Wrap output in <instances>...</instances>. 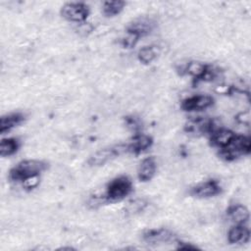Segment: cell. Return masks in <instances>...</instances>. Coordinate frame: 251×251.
Masks as SVG:
<instances>
[{
  "label": "cell",
  "instance_id": "cell-1",
  "mask_svg": "<svg viewBox=\"0 0 251 251\" xmlns=\"http://www.w3.org/2000/svg\"><path fill=\"white\" fill-rule=\"evenodd\" d=\"M47 168V164L39 160H24L14 166L9 172V178L13 181L23 182L24 180L39 176Z\"/></svg>",
  "mask_w": 251,
  "mask_h": 251
},
{
  "label": "cell",
  "instance_id": "cell-2",
  "mask_svg": "<svg viewBox=\"0 0 251 251\" xmlns=\"http://www.w3.org/2000/svg\"><path fill=\"white\" fill-rule=\"evenodd\" d=\"M132 191V182L126 176H120L113 178L106 187L102 196L104 202L114 203L125 199Z\"/></svg>",
  "mask_w": 251,
  "mask_h": 251
},
{
  "label": "cell",
  "instance_id": "cell-3",
  "mask_svg": "<svg viewBox=\"0 0 251 251\" xmlns=\"http://www.w3.org/2000/svg\"><path fill=\"white\" fill-rule=\"evenodd\" d=\"M251 151V141L248 136L237 135L233 137L228 145L220 149L219 155L226 161H233L237 158L248 155Z\"/></svg>",
  "mask_w": 251,
  "mask_h": 251
},
{
  "label": "cell",
  "instance_id": "cell-4",
  "mask_svg": "<svg viewBox=\"0 0 251 251\" xmlns=\"http://www.w3.org/2000/svg\"><path fill=\"white\" fill-rule=\"evenodd\" d=\"M124 153H128L126 143L105 147V148L99 149L98 151L94 152L89 157L88 164L92 167H100Z\"/></svg>",
  "mask_w": 251,
  "mask_h": 251
},
{
  "label": "cell",
  "instance_id": "cell-5",
  "mask_svg": "<svg viewBox=\"0 0 251 251\" xmlns=\"http://www.w3.org/2000/svg\"><path fill=\"white\" fill-rule=\"evenodd\" d=\"M221 126H217L216 123L204 117H196L190 119L184 126V130L187 134L192 136H200L203 134H211L215 129Z\"/></svg>",
  "mask_w": 251,
  "mask_h": 251
},
{
  "label": "cell",
  "instance_id": "cell-6",
  "mask_svg": "<svg viewBox=\"0 0 251 251\" xmlns=\"http://www.w3.org/2000/svg\"><path fill=\"white\" fill-rule=\"evenodd\" d=\"M61 15L69 22L81 24L88 17L89 8L82 2H70L62 7Z\"/></svg>",
  "mask_w": 251,
  "mask_h": 251
},
{
  "label": "cell",
  "instance_id": "cell-7",
  "mask_svg": "<svg viewBox=\"0 0 251 251\" xmlns=\"http://www.w3.org/2000/svg\"><path fill=\"white\" fill-rule=\"evenodd\" d=\"M221 191L222 187L219 181L216 179H209L193 186L190 190V194L197 198H209L220 194Z\"/></svg>",
  "mask_w": 251,
  "mask_h": 251
},
{
  "label": "cell",
  "instance_id": "cell-8",
  "mask_svg": "<svg viewBox=\"0 0 251 251\" xmlns=\"http://www.w3.org/2000/svg\"><path fill=\"white\" fill-rule=\"evenodd\" d=\"M213 103H214L213 97L209 95L199 94V95H193L188 98H185L181 102L180 107L182 108V110L187 112L202 111L212 106Z\"/></svg>",
  "mask_w": 251,
  "mask_h": 251
},
{
  "label": "cell",
  "instance_id": "cell-9",
  "mask_svg": "<svg viewBox=\"0 0 251 251\" xmlns=\"http://www.w3.org/2000/svg\"><path fill=\"white\" fill-rule=\"evenodd\" d=\"M142 238L147 243L158 244L174 241L176 239V235L171 230L166 228H152L146 230L143 233Z\"/></svg>",
  "mask_w": 251,
  "mask_h": 251
},
{
  "label": "cell",
  "instance_id": "cell-10",
  "mask_svg": "<svg viewBox=\"0 0 251 251\" xmlns=\"http://www.w3.org/2000/svg\"><path fill=\"white\" fill-rule=\"evenodd\" d=\"M155 23L149 18H137L128 24L126 26V32L135 34L136 36L143 37L148 35L154 28Z\"/></svg>",
  "mask_w": 251,
  "mask_h": 251
},
{
  "label": "cell",
  "instance_id": "cell-11",
  "mask_svg": "<svg viewBox=\"0 0 251 251\" xmlns=\"http://www.w3.org/2000/svg\"><path fill=\"white\" fill-rule=\"evenodd\" d=\"M153 143V139L151 136L143 133H135L130 142L127 144L128 153L139 154L145 150H147Z\"/></svg>",
  "mask_w": 251,
  "mask_h": 251
},
{
  "label": "cell",
  "instance_id": "cell-12",
  "mask_svg": "<svg viewBox=\"0 0 251 251\" xmlns=\"http://www.w3.org/2000/svg\"><path fill=\"white\" fill-rule=\"evenodd\" d=\"M235 136V133L230 129L219 127L210 134V141L214 147L222 149L228 145Z\"/></svg>",
  "mask_w": 251,
  "mask_h": 251
},
{
  "label": "cell",
  "instance_id": "cell-13",
  "mask_svg": "<svg viewBox=\"0 0 251 251\" xmlns=\"http://www.w3.org/2000/svg\"><path fill=\"white\" fill-rule=\"evenodd\" d=\"M227 240L231 244H244L250 240V230L245 225H235L227 232Z\"/></svg>",
  "mask_w": 251,
  "mask_h": 251
},
{
  "label": "cell",
  "instance_id": "cell-14",
  "mask_svg": "<svg viewBox=\"0 0 251 251\" xmlns=\"http://www.w3.org/2000/svg\"><path fill=\"white\" fill-rule=\"evenodd\" d=\"M157 169L156 161L153 157H147L143 159L137 169V177L140 181H149L155 176Z\"/></svg>",
  "mask_w": 251,
  "mask_h": 251
},
{
  "label": "cell",
  "instance_id": "cell-15",
  "mask_svg": "<svg viewBox=\"0 0 251 251\" xmlns=\"http://www.w3.org/2000/svg\"><path fill=\"white\" fill-rule=\"evenodd\" d=\"M227 217L235 225H245L249 221V211L241 204H235L228 207L226 210Z\"/></svg>",
  "mask_w": 251,
  "mask_h": 251
},
{
  "label": "cell",
  "instance_id": "cell-16",
  "mask_svg": "<svg viewBox=\"0 0 251 251\" xmlns=\"http://www.w3.org/2000/svg\"><path fill=\"white\" fill-rule=\"evenodd\" d=\"M25 121V116L22 113H10L4 115L0 119V133L4 134L14 127L18 126Z\"/></svg>",
  "mask_w": 251,
  "mask_h": 251
},
{
  "label": "cell",
  "instance_id": "cell-17",
  "mask_svg": "<svg viewBox=\"0 0 251 251\" xmlns=\"http://www.w3.org/2000/svg\"><path fill=\"white\" fill-rule=\"evenodd\" d=\"M208 70V66L197 61H191L186 64L184 71L187 75L190 76L198 79V80H203L204 76L206 75V72Z\"/></svg>",
  "mask_w": 251,
  "mask_h": 251
},
{
  "label": "cell",
  "instance_id": "cell-18",
  "mask_svg": "<svg viewBox=\"0 0 251 251\" xmlns=\"http://www.w3.org/2000/svg\"><path fill=\"white\" fill-rule=\"evenodd\" d=\"M20 147V142L17 138L9 137L2 138L0 141V155L1 157H9L14 155Z\"/></svg>",
  "mask_w": 251,
  "mask_h": 251
},
{
  "label": "cell",
  "instance_id": "cell-19",
  "mask_svg": "<svg viewBox=\"0 0 251 251\" xmlns=\"http://www.w3.org/2000/svg\"><path fill=\"white\" fill-rule=\"evenodd\" d=\"M126 3L124 1H106L103 4V14L106 17H115L119 15L125 8Z\"/></svg>",
  "mask_w": 251,
  "mask_h": 251
},
{
  "label": "cell",
  "instance_id": "cell-20",
  "mask_svg": "<svg viewBox=\"0 0 251 251\" xmlns=\"http://www.w3.org/2000/svg\"><path fill=\"white\" fill-rule=\"evenodd\" d=\"M157 50L155 47L153 46H145L143 48H141L139 51H138V54H137V57H138V60L143 63V64H150L152 63L156 57H157Z\"/></svg>",
  "mask_w": 251,
  "mask_h": 251
},
{
  "label": "cell",
  "instance_id": "cell-21",
  "mask_svg": "<svg viewBox=\"0 0 251 251\" xmlns=\"http://www.w3.org/2000/svg\"><path fill=\"white\" fill-rule=\"evenodd\" d=\"M139 37L136 36L135 34L129 33L126 31V35L122 38L121 40V44L124 48H132L136 45V43L138 42Z\"/></svg>",
  "mask_w": 251,
  "mask_h": 251
},
{
  "label": "cell",
  "instance_id": "cell-22",
  "mask_svg": "<svg viewBox=\"0 0 251 251\" xmlns=\"http://www.w3.org/2000/svg\"><path fill=\"white\" fill-rule=\"evenodd\" d=\"M23 186L26 189H32L35 188L38 184H39V176H33V177H29L25 180H24L23 182Z\"/></svg>",
  "mask_w": 251,
  "mask_h": 251
},
{
  "label": "cell",
  "instance_id": "cell-23",
  "mask_svg": "<svg viewBox=\"0 0 251 251\" xmlns=\"http://www.w3.org/2000/svg\"><path fill=\"white\" fill-rule=\"evenodd\" d=\"M126 121H127V123H126L127 126H130L133 130L137 131V129L140 128V123L138 122L137 119H135V118H128V119H126Z\"/></svg>",
  "mask_w": 251,
  "mask_h": 251
}]
</instances>
